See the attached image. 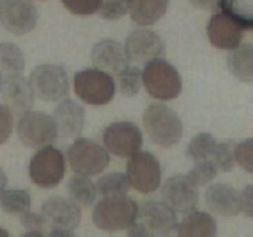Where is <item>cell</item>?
<instances>
[{
  "mask_svg": "<svg viewBox=\"0 0 253 237\" xmlns=\"http://www.w3.org/2000/svg\"><path fill=\"white\" fill-rule=\"evenodd\" d=\"M96 190L103 198L125 195L130 190V182L125 173H109L98 180Z\"/></svg>",
  "mask_w": 253,
  "mask_h": 237,
  "instance_id": "obj_28",
  "label": "cell"
},
{
  "mask_svg": "<svg viewBox=\"0 0 253 237\" xmlns=\"http://www.w3.org/2000/svg\"><path fill=\"white\" fill-rule=\"evenodd\" d=\"M74 91L89 105H105L115 95V81L110 74L98 68H86L78 72L73 80Z\"/></svg>",
  "mask_w": 253,
  "mask_h": 237,
  "instance_id": "obj_7",
  "label": "cell"
},
{
  "mask_svg": "<svg viewBox=\"0 0 253 237\" xmlns=\"http://www.w3.org/2000/svg\"><path fill=\"white\" fill-rule=\"evenodd\" d=\"M137 202L125 195L105 197L93 209V222L104 231H121L133 224Z\"/></svg>",
  "mask_w": 253,
  "mask_h": 237,
  "instance_id": "obj_3",
  "label": "cell"
},
{
  "mask_svg": "<svg viewBox=\"0 0 253 237\" xmlns=\"http://www.w3.org/2000/svg\"><path fill=\"white\" fill-rule=\"evenodd\" d=\"M143 125L151 141L162 147H172L182 138L183 125L179 116L162 104H152L146 109Z\"/></svg>",
  "mask_w": 253,
  "mask_h": 237,
  "instance_id": "obj_2",
  "label": "cell"
},
{
  "mask_svg": "<svg viewBox=\"0 0 253 237\" xmlns=\"http://www.w3.org/2000/svg\"><path fill=\"white\" fill-rule=\"evenodd\" d=\"M25 68L24 53L11 42L0 43V71L4 76L21 74Z\"/></svg>",
  "mask_w": 253,
  "mask_h": 237,
  "instance_id": "obj_27",
  "label": "cell"
},
{
  "mask_svg": "<svg viewBox=\"0 0 253 237\" xmlns=\"http://www.w3.org/2000/svg\"><path fill=\"white\" fill-rule=\"evenodd\" d=\"M64 6L76 15H91L99 10L101 0H62Z\"/></svg>",
  "mask_w": 253,
  "mask_h": 237,
  "instance_id": "obj_35",
  "label": "cell"
},
{
  "mask_svg": "<svg viewBox=\"0 0 253 237\" xmlns=\"http://www.w3.org/2000/svg\"><path fill=\"white\" fill-rule=\"evenodd\" d=\"M1 93L6 106L14 113L22 114L34 108V91L21 74L4 76Z\"/></svg>",
  "mask_w": 253,
  "mask_h": 237,
  "instance_id": "obj_19",
  "label": "cell"
},
{
  "mask_svg": "<svg viewBox=\"0 0 253 237\" xmlns=\"http://www.w3.org/2000/svg\"><path fill=\"white\" fill-rule=\"evenodd\" d=\"M242 27L224 12L212 15L208 24V37L210 43L220 49H234L241 43L244 37Z\"/></svg>",
  "mask_w": 253,
  "mask_h": 237,
  "instance_id": "obj_16",
  "label": "cell"
},
{
  "mask_svg": "<svg viewBox=\"0 0 253 237\" xmlns=\"http://www.w3.org/2000/svg\"><path fill=\"white\" fill-rule=\"evenodd\" d=\"M193 6L205 11H215L220 5V0H189Z\"/></svg>",
  "mask_w": 253,
  "mask_h": 237,
  "instance_id": "obj_39",
  "label": "cell"
},
{
  "mask_svg": "<svg viewBox=\"0 0 253 237\" xmlns=\"http://www.w3.org/2000/svg\"><path fill=\"white\" fill-rule=\"evenodd\" d=\"M30 178L43 189H52L61 183L66 173V158L52 145L39 148L30 160Z\"/></svg>",
  "mask_w": 253,
  "mask_h": 237,
  "instance_id": "obj_6",
  "label": "cell"
},
{
  "mask_svg": "<svg viewBox=\"0 0 253 237\" xmlns=\"http://www.w3.org/2000/svg\"><path fill=\"white\" fill-rule=\"evenodd\" d=\"M21 224L27 230L24 236H43L47 234V226L41 214L27 211L20 216Z\"/></svg>",
  "mask_w": 253,
  "mask_h": 237,
  "instance_id": "obj_33",
  "label": "cell"
},
{
  "mask_svg": "<svg viewBox=\"0 0 253 237\" xmlns=\"http://www.w3.org/2000/svg\"><path fill=\"white\" fill-rule=\"evenodd\" d=\"M104 147L113 155L130 158L142 147L143 136L140 128L130 121H118L103 132Z\"/></svg>",
  "mask_w": 253,
  "mask_h": 237,
  "instance_id": "obj_12",
  "label": "cell"
},
{
  "mask_svg": "<svg viewBox=\"0 0 253 237\" xmlns=\"http://www.w3.org/2000/svg\"><path fill=\"white\" fill-rule=\"evenodd\" d=\"M91 62L94 67L108 74H118L128 66L125 47L114 40H103L93 47Z\"/></svg>",
  "mask_w": 253,
  "mask_h": 237,
  "instance_id": "obj_18",
  "label": "cell"
},
{
  "mask_svg": "<svg viewBox=\"0 0 253 237\" xmlns=\"http://www.w3.org/2000/svg\"><path fill=\"white\" fill-rule=\"evenodd\" d=\"M230 72L241 81L251 83L253 79V46L251 43L239 44L231 49L227 57Z\"/></svg>",
  "mask_w": 253,
  "mask_h": 237,
  "instance_id": "obj_23",
  "label": "cell"
},
{
  "mask_svg": "<svg viewBox=\"0 0 253 237\" xmlns=\"http://www.w3.org/2000/svg\"><path fill=\"white\" fill-rule=\"evenodd\" d=\"M17 135L22 145L30 148L52 145L59 136L53 118L46 113L35 110L22 113L17 123Z\"/></svg>",
  "mask_w": 253,
  "mask_h": 237,
  "instance_id": "obj_9",
  "label": "cell"
},
{
  "mask_svg": "<svg viewBox=\"0 0 253 237\" xmlns=\"http://www.w3.org/2000/svg\"><path fill=\"white\" fill-rule=\"evenodd\" d=\"M2 84H4V74H2L1 71H0V91H1Z\"/></svg>",
  "mask_w": 253,
  "mask_h": 237,
  "instance_id": "obj_41",
  "label": "cell"
},
{
  "mask_svg": "<svg viewBox=\"0 0 253 237\" xmlns=\"http://www.w3.org/2000/svg\"><path fill=\"white\" fill-rule=\"evenodd\" d=\"M7 235L9 234H7L6 230H4L2 227H0V236H7Z\"/></svg>",
  "mask_w": 253,
  "mask_h": 237,
  "instance_id": "obj_42",
  "label": "cell"
},
{
  "mask_svg": "<svg viewBox=\"0 0 253 237\" xmlns=\"http://www.w3.org/2000/svg\"><path fill=\"white\" fill-rule=\"evenodd\" d=\"M49 236H74V230L79 226L82 212L79 205L62 197H52L41 206Z\"/></svg>",
  "mask_w": 253,
  "mask_h": 237,
  "instance_id": "obj_5",
  "label": "cell"
},
{
  "mask_svg": "<svg viewBox=\"0 0 253 237\" xmlns=\"http://www.w3.org/2000/svg\"><path fill=\"white\" fill-rule=\"evenodd\" d=\"M142 83L147 93L158 100H172L182 91V78L174 66L165 59L155 58L146 63Z\"/></svg>",
  "mask_w": 253,
  "mask_h": 237,
  "instance_id": "obj_4",
  "label": "cell"
},
{
  "mask_svg": "<svg viewBox=\"0 0 253 237\" xmlns=\"http://www.w3.org/2000/svg\"><path fill=\"white\" fill-rule=\"evenodd\" d=\"M216 141L210 133H198L190 140L187 148V156L193 162L211 159L212 152L216 146Z\"/></svg>",
  "mask_w": 253,
  "mask_h": 237,
  "instance_id": "obj_29",
  "label": "cell"
},
{
  "mask_svg": "<svg viewBox=\"0 0 253 237\" xmlns=\"http://www.w3.org/2000/svg\"><path fill=\"white\" fill-rule=\"evenodd\" d=\"M58 135L64 138H77L83 132L85 122V110L73 99H64L53 110Z\"/></svg>",
  "mask_w": 253,
  "mask_h": 237,
  "instance_id": "obj_17",
  "label": "cell"
},
{
  "mask_svg": "<svg viewBox=\"0 0 253 237\" xmlns=\"http://www.w3.org/2000/svg\"><path fill=\"white\" fill-rule=\"evenodd\" d=\"M235 159L249 173H252V138L235 145Z\"/></svg>",
  "mask_w": 253,
  "mask_h": 237,
  "instance_id": "obj_37",
  "label": "cell"
},
{
  "mask_svg": "<svg viewBox=\"0 0 253 237\" xmlns=\"http://www.w3.org/2000/svg\"><path fill=\"white\" fill-rule=\"evenodd\" d=\"M177 229L178 236L180 237H214L217 234V225L214 217L208 212L194 210L183 219Z\"/></svg>",
  "mask_w": 253,
  "mask_h": 237,
  "instance_id": "obj_22",
  "label": "cell"
},
{
  "mask_svg": "<svg viewBox=\"0 0 253 237\" xmlns=\"http://www.w3.org/2000/svg\"><path fill=\"white\" fill-rule=\"evenodd\" d=\"M178 226L175 211L161 201L142 202L137 206L133 224L128 227L130 236H167Z\"/></svg>",
  "mask_w": 253,
  "mask_h": 237,
  "instance_id": "obj_1",
  "label": "cell"
},
{
  "mask_svg": "<svg viewBox=\"0 0 253 237\" xmlns=\"http://www.w3.org/2000/svg\"><path fill=\"white\" fill-rule=\"evenodd\" d=\"M7 184V178H6V174H5L4 170L0 168V192H1L2 189H4L5 187H6Z\"/></svg>",
  "mask_w": 253,
  "mask_h": 237,
  "instance_id": "obj_40",
  "label": "cell"
},
{
  "mask_svg": "<svg viewBox=\"0 0 253 237\" xmlns=\"http://www.w3.org/2000/svg\"><path fill=\"white\" fill-rule=\"evenodd\" d=\"M119 80V89L125 96H135L142 85V72L138 67H126L116 74Z\"/></svg>",
  "mask_w": 253,
  "mask_h": 237,
  "instance_id": "obj_30",
  "label": "cell"
},
{
  "mask_svg": "<svg viewBox=\"0 0 253 237\" xmlns=\"http://www.w3.org/2000/svg\"><path fill=\"white\" fill-rule=\"evenodd\" d=\"M205 202L210 211L220 216L232 217L241 212L240 192L222 183L208 188L205 192Z\"/></svg>",
  "mask_w": 253,
  "mask_h": 237,
  "instance_id": "obj_20",
  "label": "cell"
},
{
  "mask_svg": "<svg viewBox=\"0 0 253 237\" xmlns=\"http://www.w3.org/2000/svg\"><path fill=\"white\" fill-rule=\"evenodd\" d=\"M127 179L141 194H151L161 185L160 160L150 152H136L127 163Z\"/></svg>",
  "mask_w": 253,
  "mask_h": 237,
  "instance_id": "obj_11",
  "label": "cell"
},
{
  "mask_svg": "<svg viewBox=\"0 0 253 237\" xmlns=\"http://www.w3.org/2000/svg\"><path fill=\"white\" fill-rule=\"evenodd\" d=\"M125 51L128 61L145 64L162 56L165 44L156 32L151 30H135L126 40Z\"/></svg>",
  "mask_w": 253,
  "mask_h": 237,
  "instance_id": "obj_15",
  "label": "cell"
},
{
  "mask_svg": "<svg viewBox=\"0 0 253 237\" xmlns=\"http://www.w3.org/2000/svg\"><path fill=\"white\" fill-rule=\"evenodd\" d=\"M162 199L173 211L188 214L197 207L199 201V192L187 178V175L177 174L168 178L162 187Z\"/></svg>",
  "mask_w": 253,
  "mask_h": 237,
  "instance_id": "obj_14",
  "label": "cell"
},
{
  "mask_svg": "<svg viewBox=\"0 0 253 237\" xmlns=\"http://www.w3.org/2000/svg\"><path fill=\"white\" fill-rule=\"evenodd\" d=\"M217 167L211 159L200 160L195 162V165L188 172L187 178L195 185V187H203L207 185L217 175Z\"/></svg>",
  "mask_w": 253,
  "mask_h": 237,
  "instance_id": "obj_31",
  "label": "cell"
},
{
  "mask_svg": "<svg viewBox=\"0 0 253 237\" xmlns=\"http://www.w3.org/2000/svg\"><path fill=\"white\" fill-rule=\"evenodd\" d=\"M169 0H127L131 19L140 26L156 24L167 11Z\"/></svg>",
  "mask_w": 253,
  "mask_h": 237,
  "instance_id": "obj_21",
  "label": "cell"
},
{
  "mask_svg": "<svg viewBox=\"0 0 253 237\" xmlns=\"http://www.w3.org/2000/svg\"><path fill=\"white\" fill-rule=\"evenodd\" d=\"M211 160L216 164L217 169L230 172L235 165V143L231 141L216 143L212 152Z\"/></svg>",
  "mask_w": 253,
  "mask_h": 237,
  "instance_id": "obj_32",
  "label": "cell"
},
{
  "mask_svg": "<svg viewBox=\"0 0 253 237\" xmlns=\"http://www.w3.org/2000/svg\"><path fill=\"white\" fill-rule=\"evenodd\" d=\"M99 14L105 20H119L127 12V0H101Z\"/></svg>",
  "mask_w": 253,
  "mask_h": 237,
  "instance_id": "obj_34",
  "label": "cell"
},
{
  "mask_svg": "<svg viewBox=\"0 0 253 237\" xmlns=\"http://www.w3.org/2000/svg\"><path fill=\"white\" fill-rule=\"evenodd\" d=\"M240 201H241V211L249 217H252V187L249 185L244 192L240 193Z\"/></svg>",
  "mask_w": 253,
  "mask_h": 237,
  "instance_id": "obj_38",
  "label": "cell"
},
{
  "mask_svg": "<svg viewBox=\"0 0 253 237\" xmlns=\"http://www.w3.org/2000/svg\"><path fill=\"white\" fill-rule=\"evenodd\" d=\"M219 6L244 30L253 29V0H220Z\"/></svg>",
  "mask_w": 253,
  "mask_h": 237,
  "instance_id": "obj_26",
  "label": "cell"
},
{
  "mask_svg": "<svg viewBox=\"0 0 253 237\" xmlns=\"http://www.w3.org/2000/svg\"><path fill=\"white\" fill-rule=\"evenodd\" d=\"M69 165L74 173L81 175H96L110 163V156L105 147L89 138H78L67 152Z\"/></svg>",
  "mask_w": 253,
  "mask_h": 237,
  "instance_id": "obj_8",
  "label": "cell"
},
{
  "mask_svg": "<svg viewBox=\"0 0 253 237\" xmlns=\"http://www.w3.org/2000/svg\"><path fill=\"white\" fill-rule=\"evenodd\" d=\"M0 209L12 216H21L31 209V195L25 189H2L0 192Z\"/></svg>",
  "mask_w": 253,
  "mask_h": 237,
  "instance_id": "obj_25",
  "label": "cell"
},
{
  "mask_svg": "<svg viewBox=\"0 0 253 237\" xmlns=\"http://www.w3.org/2000/svg\"><path fill=\"white\" fill-rule=\"evenodd\" d=\"M14 130V114L9 106L0 104V145L6 142Z\"/></svg>",
  "mask_w": 253,
  "mask_h": 237,
  "instance_id": "obj_36",
  "label": "cell"
},
{
  "mask_svg": "<svg viewBox=\"0 0 253 237\" xmlns=\"http://www.w3.org/2000/svg\"><path fill=\"white\" fill-rule=\"evenodd\" d=\"M30 85L40 100L57 101L68 93L69 81L63 67L40 64L30 74Z\"/></svg>",
  "mask_w": 253,
  "mask_h": 237,
  "instance_id": "obj_10",
  "label": "cell"
},
{
  "mask_svg": "<svg viewBox=\"0 0 253 237\" xmlns=\"http://www.w3.org/2000/svg\"><path fill=\"white\" fill-rule=\"evenodd\" d=\"M69 198L81 206H91L95 202L98 190L93 180L86 175H74L67 184Z\"/></svg>",
  "mask_w": 253,
  "mask_h": 237,
  "instance_id": "obj_24",
  "label": "cell"
},
{
  "mask_svg": "<svg viewBox=\"0 0 253 237\" xmlns=\"http://www.w3.org/2000/svg\"><path fill=\"white\" fill-rule=\"evenodd\" d=\"M37 20L39 12L31 0H0V21L12 35L29 34Z\"/></svg>",
  "mask_w": 253,
  "mask_h": 237,
  "instance_id": "obj_13",
  "label": "cell"
}]
</instances>
